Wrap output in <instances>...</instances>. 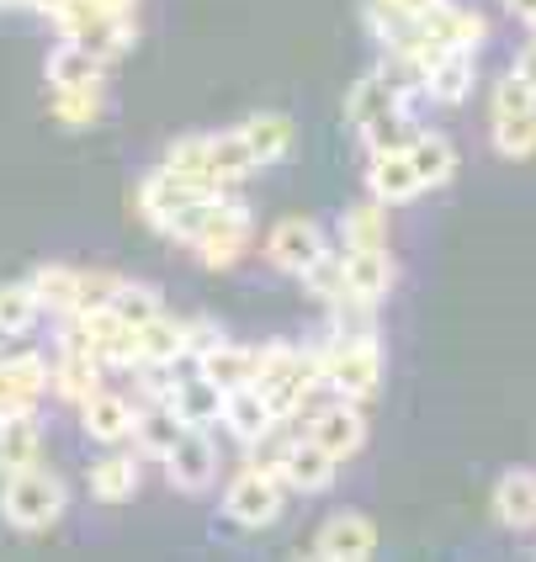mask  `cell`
Here are the masks:
<instances>
[{
    "label": "cell",
    "mask_w": 536,
    "mask_h": 562,
    "mask_svg": "<svg viewBox=\"0 0 536 562\" xmlns=\"http://www.w3.org/2000/svg\"><path fill=\"white\" fill-rule=\"evenodd\" d=\"M165 165L191 176V181H202V187L223 191L250 176L255 155H250V144H245V133L228 127V133H191V138H176V144L165 149Z\"/></svg>",
    "instance_id": "cell-1"
},
{
    "label": "cell",
    "mask_w": 536,
    "mask_h": 562,
    "mask_svg": "<svg viewBox=\"0 0 536 562\" xmlns=\"http://www.w3.org/2000/svg\"><path fill=\"white\" fill-rule=\"evenodd\" d=\"M64 509H69V488H64L59 472H48L43 462L11 472L5 488H0V515H5V526H16V531H27V536L59 526Z\"/></svg>",
    "instance_id": "cell-2"
},
{
    "label": "cell",
    "mask_w": 536,
    "mask_h": 562,
    "mask_svg": "<svg viewBox=\"0 0 536 562\" xmlns=\"http://www.w3.org/2000/svg\"><path fill=\"white\" fill-rule=\"evenodd\" d=\"M319 367H324V387L335 398L367 404L382 387V345L378 335H330L319 345Z\"/></svg>",
    "instance_id": "cell-3"
},
{
    "label": "cell",
    "mask_w": 536,
    "mask_h": 562,
    "mask_svg": "<svg viewBox=\"0 0 536 562\" xmlns=\"http://www.w3.org/2000/svg\"><path fill=\"white\" fill-rule=\"evenodd\" d=\"M287 494H292V488L282 483V472L271 468V462L239 468L228 477V488H223V520L239 526V531H266V526L282 520Z\"/></svg>",
    "instance_id": "cell-4"
},
{
    "label": "cell",
    "mask_w": 536,
    "mask_h": 562,
    "mask_svg": "<svg viewBox=\"0 0 536 562\" xmlns=\"http://www.w3.org/2000/svg\"><path fill=\"white\" fill-rule=\"evenodd\" d=\"M489 37V22L478 16L473 5H462V0H436V5H425L420 16L410 22V32L393 43V48H414V43H442V48H473ZM388 48V54H393Z\"/></svg>",
    "instance_id": "cell-5"
},
{
    "label": "cell",
    "mask_w": 536,
    "mask_h": 562,
    "mask_svg": "<svg viewBox=\"0 0 536 562\" xmlns=\"http://www.w3.org/2000/svg\"><path fill=\"white\" fill-rule=\"evenodd\" d=\"M48 387H54V367H48L37 350L0 356V419H5V414H37Z\"/></svg>",
    "instance_id": "cell-6"
},
{
    "label": "cell",
    "mask_w": 536,
    "mask_h": 562,
    "mask_svg": "<svg viewBox=\"0 0 536 562\" xmlns=\"http://www.w3.org/2000/svg\"><path fill=\"white\" fill-rule=\"evenodd\" d=\"M404 95L410 91L378 64V69H367V75L346 91V123L356 127V133H367V127H378V123L410 117V112H404Z\"/></svg>",
    "instance_id": "cell-7"
},
{
    "label": "cell",
    "mask_w": 536,
    "mask_h": 562,
    "mask_svg": "<svg viewBox=\"0 0 536 562\" xmlns=\"http://www.w3.org/2000/svg\"><path fill=\"white\" fill-rule=\"evenodd\" d=\"M303 430H309L335 462H350V457L367 446V414H361V404H350V398H330L324 408H309V425H303Z\"/></svg>",
    "instance_id": "cell-8"
},
{
    "label": "cell",
    "mask_w": 536,
    "mask_h": 562,
    "mask_svg": "<svg viewBox=\"0 0 536 562\" xmlns=\"http://www.w3.org/2000/svg\"><path fill=\"white\" fill-rule=\"evenodd\" d=\"M271 468L282 472V483L292 488V494H324V488L340 477V462H335V457H330L309 430H303L298 440H287Z\"/></svg>",
    "instance_id": "cell-9"
},
{
    "label": "cell",
    "mask_w": 536,
    "mask_h": 562,
    "mask_svg": "<svg viewBox=\"0 0 536 562\" xmlns=\"http://www.w3.org/2000/svg\"><path fill=\"white\" fill-rule=\"evenodd\" d=\"M378 552V526L356 509H340L330 515L324 526L314 531V558L319 562H367Z\"/></svg>",
    "instance_id": "cell-10"
},
{
    "label": "cell",
    "mask_w": 536,
    "mask_h": 562,
    "mask_svg": "<svg viewBox=\"0 0 536 562\" xmlns=\"http://www.w3.org/2000/svg\"><path fill=\"white\" fill-rule=\"evenodd\" d=\"M250 234H255V228H250V207L228 196V202H223V213H219V223H213V228H208V234H202L191 250L202 255V266H208V271H228V266H239V260H245V250H250Z\"/></svg>",
    "instance_id": "cell-11"
},
{
    "label": "cell",
    "mask_w": 536,
    "mask_h": 562,
    "mask_svg": "<svg viewBox=\"0 0 536 562\" xmlns=\"http://www.w3.org/2000/svg\"><path fill=\"white\" fill-rule=\"evenodd\" d=\"M159 468H165L176 494H208L213 477H219V451H213L208 430H187V436L170 446V457H165Z\"/></svg>",
    "instance_id": "cell-12"
},
{
    "label": "cell",
    "mask_w": 536,
    "mask_h": 562,
    "mask_svg": "<svg viewBox=\"0 0 536 562\" xmlns=\"http://www.w3.org/2000/svg\"><path fill=\"white\" fill-rule=\"evenodd\" d=\"M324 250H330V239H324V228L314 218H282L266 234V260L287 277H303Z\"/></svg>",
    "instance_id": "cell-13"
},
{
    "label": "cell",
    "mask_w": 536,
    "mask_h": 562,
    "mask_svg": "<svg viewBox=\"0 0 536 562\" xmlns=\"http://www.w3.org/2000/svg\"><path fill=\"white\" fill-rule=\"evenodd\" d=\"M219 187H202V181H191V176H181V170H170L165 159H159L155 170L138 181V213L155 223H165L170 213H181L187 202H197V196H213Z\"/></svg>",
    "instance_id": "cell-14"
},
{
    "label": "cell",
    "mask_w": 536,
    "mask_h": 562,
    "mask_svg": "<svg viewBox=\"0 0 536 562\" xmlns=\"http://www.w3.org/2000/svg\"><path fill=\"white\" fill-rule=\"evenodd\" d=\"M367 191L378 196L382 207H404V202H414L420 196V170H414L410 159V144L404 149H372V159H367Z\"/></svg>",
    "instance_id": "cell-15"
},
{
    "label": "cell",
    "mask_w": 536,
    "mask_h": 562,
    "mask_svg": "<svg viewBox=\"0 0 536 562\" xmlns=\"http://www.w3.org/2000/svg\"><path fill=\"white\" fill-rule=\"evenodd\" d=\"M80 425H86V436L96 446H123V440H133L138 408H133V398L112 393V387H96L91 398L80 404Z\"/></svg>",
    "instance_id": "cell-16"
},
{
    "label": "cell",
    "mask_w": 536,
    "mask_h": 562,
    "mask_svg": "<svg viewBox=\"0 0 536 562\" xmlns=\"http://www.w3.org/2000/svg\"><path fill=\"white\" fill-rule=\"evenodd\" d=\"M165 398H170V408L187 419L191 430H208V425H219V419H223V404H228V393H223L219 382H208L202 372L176 376Z\"/></svg>",
    "instance_id": "cell-17"
},
{
    "label": "cell",
    "mask_w": 536,
    "mask_h": 562,
    "mask_svg": "<svg viewBox=\"0 0 536 562\" xmlns=\"http://www.w3.org/2000/svg\"><path fill=\"white\" fill-rule=\"evenodd\" d=\"M494 520L505 531H536V472L532 468H510L494 483Z\"/></svg>",
    "instance_id": "cell-18"
},
{
    "label": "cell",
    "mask_w": 536,
    "mask_h": 562,
    "mask_svg": "<svg viewBox=\"0 0 536 562\" xmlns=\"http://www.w3.org/2000/svg\"><path fill=\"white\" fill-rule=\"evenodd\" d=\"M473 75H478L473 48H442V59L425 69V95L442 101V106H457V101H468V91H473Z\"/></svg>",
    "instance_id": "cell-19"
},
{
    "label": "cell",
    "mask_w": 536,
    "mask_h": 562,
    "mask_svg": "<svg viewBox=\"0 0 536 562\" xmlns=\"http://www.w3.org/2000/svg\"><path fill=\"white\" fill-rule=\"evenodd\" d=\"M101 356L96 350H80V345H59V356H54V393H59L64 404H86L96 387H101Z\"/></svg>",
    "instance_id": "cell-20"
},
{
    "label": "cell",
    "mask_w": 536,
    "mask_h": 562,
    "mask_svg": "<svg viewBox=\"0 0 536 562\" xmlns=\"http://www.w3.org/2000/svg\"><path fill=\"white\" fill-rule=\"evenodd\" d=\"M223 425L234 430V440H245V446H260V440L271 436L282 419H277V408L260 398V387H234L228 393V404H223Z\"/></svg>",
    "instance_id": "cell-21"
},
{
    "label": "cell",
    "mask_w": 536,
    "mask_h": 562,
    "mask_svg": "<svg viewBox=\"0 0 536 562\" xmlns=\"http://www.w3.org/2000/svg\"><path fill=\"white\" fill-rule=\"evenodd\" d=\"M197 372L208 376V382H219L223 393L250 387L255 372H260V350H250V345H234V340H219L213 350H202V356H197Z\"/></svg>",
    "instance_id": "cell-22"
},
{
    "label": "cell",
    "mask_w": 536,
    "mask_h": 562,
    "mask_svg": "<svg viewBox=\"0 0 536 562\" xmlns=\"http://www.w3.org/2000/svg\"><path fill=\"white\" fill-rule=\"evenodd\" d=\"M191 425L170 408V398H159V404L138 408V425H133V446H138V457H149V462H165L170 457V446L187 436Z\"/></svg>",
    "instance_id": "cell-23"
},
{
    "label": "cell",
    "mask_w": 536,
    "mask_h": 562,
    "mask_svg": "<svg viewBox=\"0 0 536 562\" xmlns=\"http://www.w3.org/2000/svg\"><path fill=\"white\" fill-rule=\"evenodd\" d=\"M101 54H91L86 43H69L59 37V48L48 54L43 75H48V91H75V86H101Z\"/></svg>",
    "instance_id": "cell-24"
},
{
    "label": "cell",
    "mask_w": 536,
    "mask_h": 562,
    "mask_svg": "<svg viewBox=\"0 0 536 562\" xmlns=\"http://www.w3.org/2000/svg\"><path fill=\"white\" fill-rule=\"evenodd\" d=\"M43 462V425L37 414H5L0 419V477Z\"/></svg>",
    "instance_id": "cell-25"
},
{
    "label": "cell",
    "mask_w": 536,
    "mask_h": 562,
    "mask_svg": "<svg viewBox=\"0 0 536 562\" xmlns=\"http://www.w3.org/2000/svg\"><path fill=\"white\" fill-rule=\"evenodd\" d=\"M245 133V144H250L255 165H277V159L292 155V138H298V123L287 117V112H255L239 123Z\"/></svg>",
    "instance_id": "cell-26"
},
{
    "label": "cell",
    "mask_w": 536,
    "mask_h": 562,
    "mask_svg": "<svg viewBox=\"0 0 536 562\" xmlns=\"http://www.w3.org/2000/svg\"><path fill=\"white\" fill-rule=\"evenodd\" d=\"M393 255L388 250H346V286L350 297H367V303H382L393 292Z\"/></svg>",
    "instance_id": "cell-27"
},
{
    "label": "cell",
    "mask_w": 536,
    "mask_h": 562,
    "mask_svg": "<svg viewBox=\"0 0 536 562\" xmlns=\"http://www.w3.org/2000/svg\"><path fill=\"white\" fill-rule=\"evenodd\" d=\"M187 361V318L159 313L138 329V367H176Z\"/></svg>",
    "instance_id": "cell-28"
},
{
    "label": "cell",
    "mask_w": 536,
    "mask_h": 562,
    "mask_svg": "<svg viewBox=\"0 0 536 562\" xmlns=\"http://www.w3.org/2000/svg\"><path fill=\"white\" fill-rule=\"evenodd\" d=\"M27 281H32V292H37V303H43L48 318L80 313V271H75V266H37Z\"/></svg>",
    "instance_id": "cell-29"
},
{
    "label": "cell",
    "mask_w": 536,
    "mask_h": 562,
    "mask_svg": "<svg viewBox=\"0 0 536 562\" xmlns=\"http://www.w3.org/2000/svg\"><path fill=\"white\" fill-rule=\"evenodd\" d=\"M138 457H127V451H112V457H101L91 468V499L96 504H127L138 494Z\"/></svg>",
    "instance_id": "cell-30"
},
{
    "label": "cell",
    "mask_w": 536,
    "mask_h": 562,
    "mask_svg": "<svg viewBox=\"0 0 536 562\" xmlns=\"http://www.w3.org/2000/svg\"><path fill=\"white\" fill-rule=\"evenodd\" d=\"M410 159L414 170H420V187H446L451 176H457V144L446 138V133H414L410 138Z\"/></svg>",
    "instance_id": "cell-31"
},
{
    "label": "cell",
    "mask_w": 536,
    "mask_h": 562,
    "mask_svg": "<svg viewBox=\"0 0 536 562\" xmlns=\"http://www.w3.org/2000/svg\"><path fill=\"white\" fill-rule=\"evenodd\" d=\"M37 318H43V303H37L32 281H5L0 286V335L5 340H22V335L37 329Z\"/></svg>",
    "instance_id": "cell-32"
},
{
    "label": "cell",
    "mask_w": 536,
    "mask_h": 562,
    "mask_svg": "<svg viewBox=\"0 0 536 562\" xmlns=\"http://www.w3.org/2000/svg\"><path fill=\"white\" fill-rule=\"evenodd\" d=\"M340 245L346 250H388V207H382L378 196L361 202V207H350L346 218H340Z\"/></svg>",
    "instance_id": "cell-33"
},
{
    "label": "cell",
    "mask_w": 536,
    "mask_h": 562,
    "mask_svg": "<svg viewBox=\"0 0 536 562\" xmlns=\"http://www.w3.org/2000/svg\"><path fill=\"white\" fill-rule=\"evenodd\" d=\"M223 202H228L223 191H213V196H197V202H187L181 213H170V218L159 223V234H170L176 245H197V239H202V234H208V228L219 223Z\"/></svg>",
    "instance_id": "cell-34"
},
{
    "label": "cell",
    "mask_w": 536,
    "mask_h": 562,
    "mask_svg": "<svg viewBox=\"0 0 536 562\" xmlns=\"http://www.w3.org/2000/svg\"><path fill=\"white\" fill-rule=\"evenodd\" d=\"M112 313L123 318L127 329H144L149 318H159V313H165V297H159L155 281H127V277H123L118 297H112Z\"/></svg>",
    "instance_id": "cell-35"
},
{
    "label": "cell",
    "mask_w": 536,
    "mask_h": 562,
    "mask_svg": "<svg viewBox=\"0 0 536 562\" xmlns=\"http://www.w3.org/2000/svg\"><path fill=\"white\" fill-rule=\"evenodd\" d=\"M303 286H309V292H314L319 303H324V308H330V303H340V297H350V286H346V250L340 255H319L314 266H309V271H303Z\"/></svg>",
    "instance_id": "cell-36"
},
{
    "label": "cell",
    "mask_w": 536,
    "mask_h": 562,
    "mask_svg": "<svg viewBox=\"0 0 536 562\" xmlns=\"http://www.w3.org/2000/svg\"><path fill=\"white\" fill-rule=\"evenodd\" d=\"M494 123V149L505 159H532L536 155V106L515 112V117H489Z\"/></svg>",
    "instance_id": "cell-37"
},
{
    "label": "cell",
    "mask_w": 536,
    "mask_h": 562,
    "mask_svg": "<svg viewBox=\"0 0 536 562\" xmlns=\"http://www.w3.org/2000/svg\"><path fill=\"white\" fill-rule=\"evenodd\" d=\"M54 117L69 127H86L101 117V86H75V91H54Z\"/></svg>",
    "instance_id": "cell-38"
},
{
    "label": "cell",
    "mask_w": 536,
    "mask_h": 562,
    "mask_svg": "<svg viewBox=\"0 0 536 562\" xmlns=\"http://www.w3.org/2000/svg\"><path fill=\"white\" fill-rule=\"evenodd\" d=\"M536 106V91L510 69L505 80L494 86V101H489V117H515V112H532Z\"/></svg>",
    "instance_id": "cell-39"
},
{
    "label": "cell",
    "mask_w": 536,
    "mask_h": 562,
    "mask_svg": "<svg viewBox=\"0 0 536 562\" xmlns=\"http://www.w3.org/2000/svg\"><path fill=\"white\" fill-rule=\"evenodd\" d=\"M118 286H123V277H118V271H80V313L112 308Z\"/></svg>",
    "instance_id": "cell-40"
},
{
    "label": "cell",
    "mask_w": 536,
    "mask_h": 562,
    "mask_svg": "<svg viewBox=\"0 0 536 562\" xmlns=\"http://www.w3.org/2000/svg\"><path fill=\"white\" fill-rule=\"evenodd\" d=\"M223 340V329L213 318H187V361H197L202 350H213Z\"/></svg>",
    "instance_id": "cell-41"
},
{
    "label": "cell",
    "mask_w": 536,
    "mask_h": 562,
    "mask_svg": "<svg viewBox=\"0 0 536 562\" xmlns=\"http://www.w3.org/2000/svg\"><path fill=\"white\" fill-rule=\"evenodd\" d=\"M515 75H521V80H526V86L536 91V32H532V43L515 54Z\"/></svg>",
    "instance_id": "cell-42"
},
{
    "label": "cell",
    "mask_w": 536,
    "mask_h": 562,
    "mask_svg": "<svg viewBox=\"0 0 536 562\" xmlns=\"http://www.w3.org/2000/svg\"><path fill=\"white\" fill-rule=\"evenodd\" d=\"M378 5H393V11H404V16H420V11L436 5V0H378Z\"/></svg>",
    "instance_id": "cell-43"
},
{
    "label": "cell",
    "mask_w": 536,
    "mask_h": 562,
    "mask_svg": "<svg viewBox=\"0 0 536 562\" xmlns=\"http://www.w3.org/2000/svg\"><path fill=\"white\" fill-rule=\"evenodd\" d=\"M101 11H112V16H133L138 11V0H96Z\"/></svg>",
    "instance_id": "cell-44"
},
{
    "label": "cell",
    "mask_w": 536,
    "mask_h": 562,
    "mask_svg": "<svg viewBox=\"0 0 536 562\" xmlns=\"http://www.w3.org/2000/svg\"><path fill=\"white\" fill-rule=\"evenodd\" d=\"M22 5H27V11H43V16H54V11H59L64 0H22Z\"/></svg>",
    "instance_id": "cell-45"
},
{
    "label": "cell",
    "mask_w": 536,
    "mask_h": 562,
    "mask_svg": "<svg viewBox=\"0 0 536 562\" xmlns=\"http://www.w3.org/2000/svg\"><path fill=\"white\" fill-rule=\"evenodd\" d=\"M505 5H510V11H515V16H526V22H532V16H536V0H505Z\"/></svg>",
    "instance_id": "cell-46"
},
{
    "label": "cell",
    "mask_w": 536,
    "mask_h": 562,
    "mask_svg": "<svg viewBox=\"0 0 536 562\" xmlns=\"http://www.w3.org/2000/svg\"><path fill=\"white\" fill-rule=\"evenodd\" d=\"M5 5H22V0H0V11H5Z\"/></svg>",
    "instance_id": "cell-47"
},
{
    "label": "cell",
    "mask_w": 536,
    "mask_h": 562,
    "mask_svg": "<svg viewBox=\"0 0 536 562\" xmlns=\"http://www.w3.org/2000/svg\"><path fill=\"white\" fill-rule=\"evenodd\" d=\"M532 32H536V16H532Z\"/></svg>",
    "instance_id": "cell-48"
}]
</instances>
